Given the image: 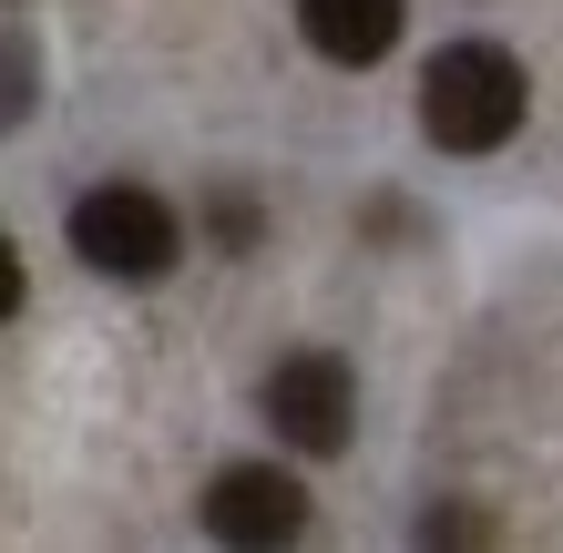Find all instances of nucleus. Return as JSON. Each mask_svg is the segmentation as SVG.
Returning a JSON list of instances; mask_svg holds the SVG:
<instances>
[{
  "label": "nucleus",
  "instance_id": "nucleus-2",
  "mask_svg": "<svg viewBox=\"0 0 563 553\" xmlns=\"http://www.w3.org/2000/svg\"><path fill=\"white\" fill-rule=\"evenodd\" d=\"M73 256H82L92 277L154 287V277L185 256V215L164 206L154 185H92L82 206H73Z\"/></svg>",
  "mask_w": 563,
  "mask_h": 553
},
{
  "label": "nucleus",
  "instance_id": "nucleus-8",
  "mask_svg": "<svg viewBox=\"0 0 563 553\" xmlns=\"http://www.w3.org/2000/svg\"><path fill=\"white\" fill-rule=\"evenodd\" d=\"M420 533H430V543H482L492 523H482V512H430V523H420Z\"/></svg>",
  "mask_w": 563,
  "mask_h": 553
},
{
  "label": "nucleus",
  "instance_id": "nucleus-1",
  "mask_svg": "<svg viewBox=\"0 0 563 553\" xmlns=\"http://www.w3.org/2000/svg\"><path fill=\"white\" fill-rule=\"evenodd\" d=\"M533 113V82L503 42H441L420 73V134L441 154H503Z\"/></svg>",
  "mask_w": 563,
  "mask_h": 553
},
{
  "label": "nucleus",
  "instance_id": "nucleus-7",
  "mask_svg": "<svg viewBox=\"0 0 563 553\" xmlns=\"http://www.w3.org/2000/svg\"><path fill=\"white\" fill-rule=\"evenodd\" d=\"M206 236H216L225 256H246V246H256V195H246V185H225L216 206H206Z\"/></svg>",
  "mask_w": 563,
  "mask_h": 553
},
{
  "label": "nucleus",
  "instance_id": "nucleus-3",
  "mask_svg": "<svg viewBox=\"0 0 563 553\" xmlns=\"http://www.w3.org/2000/svg\"><path fill=\"white\" fill-rule=\"evenodd\" d=\"M267 431L287 441V451H349V431H358V379H349V360L339 349H287V360L267 369Z\"/></svg>",
  "mask_w": 563,
  "mask_h": 553
},
{
  "label": "nucleus",
  "instance_id": "nucleus-4",
  "mask_svg": "<svg viewBox=\"0 0 563 553\" xmlns=\"http://www.w3.org/2000/svg\"><path fill=\"white\" fill-rule=\"evenodd\" d=\"M206 533L216 543H297L308 533V482L287 462H225L206 482Z\"/></svg>",
  "mask_w": 563,
  "mask_h": 553
},
{
  "label": "nucleus",
  "instance_id": "nucleus-6",
  "mask_svg": "<svg viewBox=\"0 0 563 553\" xmlns=\"http://www.w3.org/2000/svg\"><path fill=\"white\" fill-rule=\"evenodd\" d=\"M31 103H42V52H31L21 21H0V134H21Z\"/></svg>",
  "mask_w": 563,
  "mask_h": 553
},
{
  "label": "nucleus",
  "instance_id": "nucleus-9",
  "mask_svg": "<svg viewBox=\"0 0 563 553\" xmlns=\"http://www.w3.org/2000/svg\"><path fill=\"white\" fill-rule=\"evenodd\" d=\"M0 318H21V246L0 236Z\"/></svg>",
  "mask_w": 563,
  "mask_h": 553
},
{
  "label": "nucleus",
  "instance_id": "nucleus-5",
  "mask_svg": "<svg viewBox=\"0 0 563 553\" xmlns=\"http://www.w3.org/2000/svg\"><path fill=\"white\" fill-rule=\"evenodd\" d=\"M410 0H297V31H308L318 62H339V73H369V62L400 42Z\"/></svg>",
  "mask_w": 563,
  "mask_h": 553
}]
</instances>
